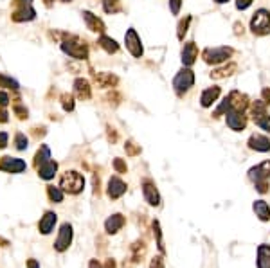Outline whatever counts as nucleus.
<instances>
[{
  "mask_svg": "<svg viewBox=\"0 0 270 268\" xmlns=\"http://www.w3.org/2000/svg\"><path fill=\"white\" fill-rule=\"evenodd\" d=\"M60 188L68 194H80L85 189V176L78 171H65L60 178Z\"/></svg>",
  "mask_w": 270,
  "mask_h": 268,
  "instance_id": "obj_1",
  "label": "nucleus"
},
{
  "mask_svg": "<svg viewBox=\"0 0 270 268\" xmlns=\"http://www.w3.org/2000/svg\"><path fill=\"white\" fill-rule=\"evenodd\" d=\"M234 54L232 47H225V45H220V47H209L202 52V58L206 63L209 65H220V63H225L227 60Z\"/></svg>",
  "mask_w": 270,
  "mask_h": 268,
  "instance_id": "obj_2",
  "label": "nucleus"
},
{
  "mask_svg": "<svg viewBox=\"0 0 270 268\" xmlns=\"http://www.w3.org/2000/svg\"><path fill=\"white\" fill-rule=\"evenodd\" d=\"M250 112H252V119H254L258 128H261L263 132L270 134V116L268 112H266L265 101H263V99L254 101V103L250 104Z\"/></svg>",
  "mask_w": 270,
  "mask_h": 268,
  "instance_id": "obj_3",
  "label": "nucleus"
},
{
  "mask_svg": "<svg viewBox=\"0 0 270 268\" xmlns=\"http://www.w3.org/2000/svg\"><path fill=\"white\" fill-rule=\"evenodd\" d=\"M62 50L68 54L70 58L76 60H86L88 58V47L83 42H80L76 36H68V40L62 42Z\"/></svg>",
  "mask_w": 270,
  "mask_h": 268,
  "instance_id": "obj_4",
  "label": "nucleus"
},
{
  "mask_svg": "<svg viewBox=\"0 0 270 268\" xmlns=\"http://www.w3.org/2000/svg\"><path fill=\"white\" fill-rule=\"evenodd\" d=\"M250 31L256 36H265L270 32V11L266 9H258L254 16L250 18Z\"/></svg>",
  "mask_w": 270,
  "mask_h": 268,
  "instance_id": "obj_5",
  "label": "nucleus"
},
{
  "mask_svg": "<svg viewBox=\"0 0 270 268\" xmlns=\"http://www.w3.org/2000/svg\"><path fill=\"white\" fill-rule=\"evenodd\" d=\"M194 86V72L189 67L182 68V70L173 78V88L178 96H184L188 90Z\"/></svg>",
  "mask_w": 270,
  "mask_h": 268,
  "instance_id": "obj_6",
  "label": "nucleus"
},
{
  "mask_svg": "<svg viewBox=\"0 0 270 268\" xmlns=\"http://www.w3.org/2000/svg\"><path fill=\"white\" fill-rule=\"evenodd\" d=\"M124 44H126V49L130 50V54L134 56V58H142V44H140V38L139 34H137V31H135L134 27H130L128 31H126L124 34Z\"/></svg>",
  "mask_w": 270,
  "mask_h": 268,
  "instance_id": "obj_7",
  "label": "nucleus"
},
{
  "mask_svg": "<svg viewBox=\"0 0 270 268\" xmlns=\"http://www.w3.org/2000/svg\"><path fill=\"white\" fill-rule=\"evenodd\" d=\"M27 170V164L22 158H16V156H2L0 158V171H6V173H24Z\"/></svg>",
  "mask_w": 270,
  "mask_h": 268,
  "instance_id": "obj_8",
  "label": "nucleus"
},
{
  "mask_svg": "<svg viewBox=\"0 0 270 268\" xmlns=\"http://www.w3.org/2000/svg\"><path fill=\"white\" fill-rule=\"evenodd\" d=\"M225 122L229 126L230 130L234 132H243L245 126H247V116L245 112H236V110H229L225 114Z\"/></svg>",
  "mask_w": 270,
  "mask_h": 268,
  "instance_id": "obj_9",
  "label": "nucleus"
},
{
  "mask_svg": "<svg viewBox=\"0 0 270 268\" xmlns=\"http://www.w3.org/2000/svg\"><path fill=\"white\" fill-rule=\"evenodd\" d=\"M72 243V225L70 224H63L60 228V234L56 238V243H54V248L58 252H65L70 246Z\"/></svg>",
  "mask_w": 270,
  "mask_h": 268,
  "instance_id": "obj_10",
  "label": "nucleus"
},
{
  "mask_svg": "<svg viewBox=\"0 0 270 268\" xmlns=\"http://www.w3.org/2000/svg\"><path fill=\"white\" fill-rule=\"evenodd\" d=\"M248 178L252 180L254 184L258 182H266L270 178V160L261 162V164L254 166L248 170Z\"/></svg>",
  "mask_w": 270,
  "mask_h": 268,
  "instance_id": "obj_11",
  "label": "nucleus"
},
{
  "mask_svg": "<svg viewBox=\"0 0 270 268\" xmlns=\"http://www.w3.org/2000/svg\"><path fill=\"white\" fill-rule=\"evenodd\" d=\"M142 194H144V200L148 202L152 207L160 206V194H158L157 188H155V184H153L152 180H144V184H142Z\"/></svg>",
  "mask_w": 270,
  "mask_h": 268,
  "instance_id": "obj_12",
  "label": "nucleus"
},
{
  "mask_svg": "<svg viewBox=\"0 0 270 268\" xmlns=\"http://www.w3.org/2000/svg\"><path fill=\"white\" fill-rule=\"evenodd\" d=\"M180 56H182V63H184V67H191L194 62H196L198 58V47L194 42H186L184 47H182V52H180Z\"/></svg>",
  "mask_w": 270,
  "mask_h": 268,
  "instance_id": "obj_13",
  "label": "nucleus"
},
{
  "mask_svg": "<svg viewBox=\"0 0 270 268\" xmlns=\"http://www.w3.org/2000/svg\"><path fill=\"white\" fill-rule=\"evenodd\" d=\"M229 104H230V110H236V112H245L248 108V98L238 90H232L229 96Z\"/></svg>",
  "mask_w": 270,
  "mask_h": 268,
  "instance_id": "obj_14",
  "label": "nucleus"
},
{
  "mask_svg": "<svg viewBox=\"0 0 270 268\" xmlns=\"http://www.w3.org/2000/svg\"><path fill=\"white\" fill-rule=\"evenodd\" d=\"M248 148L254 150V152L266 153L270 152V138L261 134H252L250 138H248Z\"/></svg>",
  "mask_w": 270,
  "mask_h": 268,
  "instance_id": "obj_15",
  "label": "nucleus"
},
{
  "mask_svg": "<svg viewBox=\"0 0 270 268\" xmlns=\"http://www.w3.org/2000/svg\"><path fill=\"white\" fill-rule=\"evenodd\" d=\"M108 196L112 198V200H117V198H121L122 194L126 192V184L122 182L119 176H112V178L108 180Z\"/></svg>",
  "mask_w": 270,
  "mask_h": 268,
  "instance_id": "obj_16",
  "label": "nucleus"
},
{
  "mask_svg": "<svg viewBox=\"0 0 270 268\" xmlns=\"http://www.w3.org/2000/svg\"><path fill=\"white\" fill-rule=\"evenodd\" d=\"M56 222H58V214H56V212H52V210H47V212L44 214V218L40 220V224H38L40 232L44 234V236L50 234L54 230V225H56Z\"/></svg>",
  "mask_w": 270,
  "mask_h": 268,
  "instance_id": "obj_17",
  "label": "nucleus"
},
{
  "mask_svg": "<svg viewBox=\"0 0 270 268\" xmlns=\"http://www.w3.org/2000/svg\"><path fill=\"white\" fill-rule=\"evenodd\" d=\"M220 94H222L220 86H209V88L204 90L202 96H200V104H202L204 108L212 106V104H214L216 101H218Z\"/></svg>",
  "mask_w": 270,
  "mask_h": 268,
  "instance_id": "obj_18",
  "label": "nucleus"
},
{
  "mask_svg": "<svg viewBox=\"0 0 270 268\" xmlns=\"http://www.w3.org/2000/svg\"><path fill=\"white\" fill-rule=\"evenodd\" d=\"M83 20H85L86 27H88L90 31L101 32V34L106 31V27H104V24L101 22V18H98L94 13H90V11H83Z\"/></svg>",
  "mask_w": 270,
  "mask_h": 268,
  "instance_id": "obj_19",
  "label": "nucleus"
},
{
  "mask_svg": "<svg viewBox=\"0 0 270 268\" xmlns=\"http://www.w3.org/2000/svg\"><path fill=\"white\" fill-rule=\"evenodd\" d=\"M56 171H58V162L56 160H47L44 162V164L38 166V176L44 180H50L54 178V174H56Z\"/></svg>",
  "mask_w": 270,
  "mask_h": 268,
  "instance_id": "obj_20",
  "label": "nucleus"
},
{
  "mask_svg": "<svg viewBox=\"0 0 270 268\" xmlns=\"http://www.w3.org/2000/svg\"><path fill=\"white\" fill-rule=\"evenodd\" d=\"M36 18V11L32 6H24V8H16V11L13 13L14 22H31Z\"/></svg>",
  "mask_w": 270,
  "mask_h": 268,
  "instance_id": "obj_21",
  "label": "nucleus"
},
{
  "mask_svg": "<svg viewBox=\"0 0 270 268\" xmlns=\"http://www.w3.org/2000/svg\"><path fill=\"white\" fill-rule=\"evenodd\" d=\"M74 92H76V96L80 99H83V101H86V99H90V96H92V88H90V83L86 80H83V78H78L76 81H74Z\"/></svg>",
  "mask_w": 270,
  "mask_h": 268,
  "instance_id": "obj_22",
  "label": "nucleus"
},
{
  "mask_svg": "<svg viewBox=\"0 0 270 268\" xmlns=\"http://www.w3.org/2000/svg\"><path fill=\"white\" fill-rule=\"evenodd\" d=\"M236 70H238V65L230 62V63H227V65H224V67L214 68V70L211 72V80H224V78L232 76Z\"/></svg>",
  "mask_w": 270,
  "mask_h": 268,
  "instance_id": "obj_23",
  "label": "nucleus"
},
{
  "mask_svg": "<svg viewBox=\"0 0 270 268\" xmlns=\"http://www.w3.org/2000/svg\"><path fill=\"white\" fill-rule=\"evenodd\" d=\"M122 225H124L122 214H112L106 222H104V230H106L108 234H116L117 230H121Z\"/></svg>",
  "mask_w": 270,
  "mask_h": 268,
  "instance_id": "obj_24",
  "label": "nucleus"
},
{
  "mask_svg": "<svg viewBox=\"0 0 270 268\" xmlns=\"http://www.w3.org/2000/svg\"><path fill=\"white\" fill-rule=\"evenodd\" d=\"M252 209H254V212L261 222H268L270 220V206L265 200H256L252 204Z\"/></svg>",
  "mask_w": 270,
  "mask_h": 268,
  "instance_id": "obj_25",
  "label": "nucleus"
},
{
  "mask_svg": "<svg viewBox=\"0 0 270 268\" xmlns=\"http://www.w3.org/2000/svg\"><path fill=\"white\" fill-rule=\"evenodd\" d=\"M258 268H270V246H258Z\"/></svg>",
  "mask_w": 270,
  "mask_h": 268,
  "instance_id": "obj_26",
  "label": "nucleus"
},
{
  "mask_svg": "<svg viewBox=\"0 0 270 268\" xmlns=\"http://www.w3.org/2000/svg\"><path fill=\"white\" fill-rule=\"evenodd\" d=\"M99 47L106 50L108 54H116L117 50H119V44L106 34H101V38H99Z\"/></svg>",
  "mask_w": 270,
  "mask_h": 268,
  "instance_id": "obj_27",
  "label": "nucleus"
},
{
  "mask_svg": "<svg viewBox=\"0 0 270 268\" xmlns=\"http://www.w3.org/2000/svg\"><path fill=\"white\" fill-rule=\"evenodd\" d=\"M94 78H96L98 86H101V88H108V86H114L117 83V78L112 76V74H108V72H99Z\"/></svg>",
  "mask_w": 270,
  "mask_h": 268,
  "instance_id": "obj_28",
  "label": "nucleus"
},
{
  "mask_svg": "<svg viewBox=\"0 0 270 268\" xmlns=\"http://www.w3.org/2000/svg\"><path fill=\"white\" fill-rule=\"evenodd\" d=\"M47 160H50V150H49V146L42 144L40 150H38L34 155V166L38 168V166L44 164V162H47Z\"/></svg>",
  "mask_w": 270,
  "mask_h": 268,
  "instance_id": "obj_29",
  "label": "nucleus"
},
{
  "mask_svg": "<svg viewBox=\"0 0 270 268\" xmlns=\"http://www.w3.org/2000/svg\"><path fill=\"white\" fill-rule=\"evenodd\" d=\"M103 9L108 14L119 13L121 11V0H103Z\"/></svg>",
  "mask_w": 270,
  "mask_h": 268,
  "instance_id": "obj_30",
  "label": "nucleus"
},
{
  "mask_svg": "<svg viewBox=\"0 0 270 268\" xmlns=\"http://www.w3.org/2000/svg\"><path fill=\"white\" fill-rule=\"evenodd\" d=\"M47 194H49L50 202H54V204H62L63 202V189L62 188L47 186Z\"/></svg>",
  "mask_w": 270,
  "mask_h": 268,
  "instance_id": "obj_31",
  "label": "nucleus"
},
{
  "mask_svg": "<svg viewBox=\"0 0 270 268\" xmlns=\"http://www.w3.org/2000/svg\"><path fill=\"white\" fill-rule=\"evenodd\" d=\"M191 20H193V16H191V14H188L184 20H180V22H178V29H176V36H178V40H184V36H186V32H188Z\"/></svg>",
  "mask_w": 270,
  "mask_h": 268,
  "instance_id": "obj_32",
  "label": "nucleus"
},
{
  "mask_svg": "<svg viewBox=\"0 0 270 268\" xmlns=\"http://www.w3.org/2000/svg\"><path fill=\"white\" fill-rule=\"evenodd\" d=\"M0 86H4V88H13V90L20 88L18 81L13 80L11 76H6V74H0Z\"/></svg>",
  "mask_w": 270,
  "mask_h": 268,
  "instance_id": "obj_33",
  "label": "nucleus"
},
{
  "mask_svg": "<svg viewBox=\"0 0 270 268\" xmlns=\"http://www.w3.org/2000/svg\"><path fill=\"white\" fill-rule=\"evenodd\" d=\"M14 146H16V150L24 152V150H27V146H29V138H27L22 132H18V134L14 135Z\"/></svg>",
  "mask_w": 270,
  "mask_h": 268,
  "instance_id": "obj_34",
  "label": "nucleus"
},
{
  "mask_svg": "<svg viewBox=\"0 0 270 268\" xmlns=\"http://www.w3.org/2000/svg\"><path fill=\"white\" fill-rule=\"evenodd\" d=\"M62 106L65 112H72L74 110V98L68 94H63L62 96Z\"/></svg>",
  "mask_w": 270,
  "mask_h": 268,
  "instance_id": "obj_35",
  "label": "nucleus"
},
{
  "mask_svg": "<svg viewBox=\"0 0 270 268\" xmlns=\"http://www.w3.org/2000/svg\"><path fill=\"white\" fill-rule=\"evenodd\" d=\"M153 230H155V236H157V245H158V250L164 252V245H162V232H160V225H158L157 220L153 222Z\"/></svg>",
  "mask_w": 270,
  "mask_h": 268,
  "instance_id": "obj_36",
  "label": "nucleus"
},
{
  "mask_svg": "<svg viewBox=\"0 0 270 268\" xmlns=\"http://www.w3.org/2000/svg\"><path fill=\"white\" fill-rule=\"evenodd\" d=\"M180 8H182V0H170V9L173 14H178Z\"/></svg>",
  "mask_w": 270,
  "mask_h": 268,
  "instance_id": "obj_37",
  "label": "nucleus"
},
{
  "mask_svg": "<svg viewBox=\"0 0 270 268\" xmlns=\"http://www.w3.org/2000/svg\"><path fill=\"white\" fill-rule=\"evenodd\" d=\"M13 110H14V114H16L18 117H20V119H26V117H27V108H24L20 103L14 104Z\"/></svg>",
  "mask_w": 270,
  "mask_h": 268,
  "instance_id": "obj_38",
  "label": "nucleus"
},
{
  "mask_svg": "<svg viewBox=\"0 0 270 268\" xmlns=\"http://www.w3.org/2000/svg\"><path fill=\"white\" fill-rule=\"evenodd\" d=\"M252 6V0H236V9L240 11H245Z\"/></svg>",
  "mask_w": 270,
  "mask_h": 268,
  "instance_id": "obj_39",
  "label": "nucleus"
},
{
  "mask_svg": "<svg viewBox=\"0 0 270 268\" xmlns=\"http://www.w3.org/2000/svg\"><path fill=\"white\" fill-rule=\"evenodd\" d=\"M114 168L117 170V173H126V164L121 158H116V160H114Z\"/></svg>",
  "mask_w": 270,
  "mask_h": 268,
  "instance_id": "obj_40",
  "label": "nucleus"
},
{
  "mask_svg": "<svg viewBox=\"0 0 270 268\" xmlns=\"http://www.w3.org/2000/svg\"><path fill=\"white\" fill-rule=\"evenodd\" d=\"M9 96H8V92H0V108H6L9 104Z\"/></svg>",
  "mask_w": 270,
  "mask_h": 268,
  "instance_id": "obj_41",
  "label": "nucleus"
},
{
  "mask_svg": "<svg viewBox=\"0 0 270 268\" xmlns=\"http://www.w3.org/2000/svg\"><path fill=\"white\" fill-rule=\"evenodd\" d=\"M8 140H9L8 134H6V132H0V150H4V148L8 146Z\"/></svg>",
  "mask_w": 270,
  "mask_h": 268,
  "instance_id": "obj_42",
  "label": "nucleus"
},
{
  "mask_svg": "<svg viewBox=\"0 0 270 268\" xmlns=\"http://www.w3.org/2000/svg\"><path fill=\"white\" fill-rule=\"evenodd\" d=\"M126 150H128V153H130V155H137V153H140V150H139V148H135L134 142H126Z\"/></svg>",
  "mask_w": 270,
  "mask_h": 268,
  "instance_id": "obj_43",
  "label": "nucleus"
},
{
  "mask_svg": "<svg viewBox=\"0 0 270 268\" xmlns=\"http://www.w3.org/2000/svg\"><path fill=\"white\" fill-rule=\"evenodd\" d=\"M152 268H164V261H162V258H155V260L152 261Z\"/></svg>",
  "mask_w": 270,
  "mask_h": 268,
  "instance_id": "obj_44",
  "label": "nucleus"
},
{
  "mask_svg": "<svg viewBox=\"0 0 270 268\" xmlns=\"http://www.w3.org/2000/svg\"><path fill=\"white\" fill-rule=\"evenodd\" d=\"M256 189L260 192H266V191H268V184H266V182H258L256 184Z\"/></svg>",
  "mask_w": 270,
  "mask_h": 268,
  "instance_id": "obj_45",
  "label": "nucleus"
},
{
  "mask_svg": "<svg viewBox=\"0 0 270 268\" xmlns=\"http://www.w3.org/2000/svg\"><path fill=\"white\" fill-rule=\"evenodd\" d=\"M14 4L18 8H24V6H32V0H14Z\"/></svg>",
  "mask_w": 270,
  "mask_h": 268,
  "instance_id": "obj_46",
  "label": "nucleus"
},
{
  "mask_svg": "<svg viewBox=\"0 0 270 268\" xmlns=\"http://www.w3.org/2000/svg\"><path fill=\"white\" fill-rule=\"evenodd\" d=\"M263 101L270 104V88H263Z\"/></svg>",
  "mask_w": 270,
  "mask_h": 268,
  "instance_id": "obj_47",
  "label": "nucleus"
},
{
  "mask_svg": "<svg viewBox=\"0 0 270 268\" xmlns=\"http://www.w3.org/2000/svg\"><path fill=\"white\" fill-rule=\"evenodd\" d=\"M8 112H6L4 108H0V122H8Z\"/></svg>",
  "mask_w": 270,
  "mask_h": 268,
  "instance_id": "obj_48",
  "label": "nucleus"
},
{
  "mask_svg": "<svg viewBox=\"0 0 270 268\" xmlns=\"http://www.w3.org/2000/svg\"><path fill=\"white\" fill-rule=\"evenodd\" d=\"M27 268H40V264H38L36 260H29L27 261Z\"/></svg>",
  "mask_w": 270,
  "mask_h": 268,
  "instance_id": "obj_49",
  "label": "nucleus"
},
{
  "mask_svg": "<svg viewBox=\"0 0 270 268\" xmlns=\"http://www.w3.org/2000/svg\"><path fill=\"white\" fill-rule=\"evenodd\" d=\"M88 268H103V266H101V264H99L98 261H90Z\"/></svg>",
  "mask_w": 270,
  "mask_h": 268,
  "instance_id": "obj_50",
  "label": "nucleus"
},
{
  "mask_svg": "<svg viewBox=\"0 0 270 268\" xmlns=\"http://www.w3.org/2000/svg\"><path fill=\"white\" fill-rule=\"evenodd\" d=\"M216 4H225V2H229V0H214Z\"/></svg>",
  "mask_w": 270,
  "mask_h": 268,
  "instance_id": "obj_51",
  "label": "nucleus"
},
{
  "mask_svg": "<svg viewBox=\"0 0 270 268\" xmlns=\"http://www.w3.org/2000/svg\"><path fill=\"white\" fill-rule=\"evenodd\" d=\"M44 2H45V6H47V8H49V6L52 4V0H44Z\"/></svg>",
  "mask_w": 270,
  "mask_h": 268,
  "instance_id": "obj_52",
  "label": "nucleus"
},
{
  "mask_svg": "<svg viewBox=\"0 0 270 268\" xmlns=\"http://www.w3.org/2000/svg\"><path fill=\"white\" fill-rule=\"evenodd\" d=\"M62 2H70V0H62Z\"/></svg>",
  "mask_w": 270,
  "mask_h": 268,
  "instance_id": "obj_53",
  "label": "nucleus"
}]
</instances>
